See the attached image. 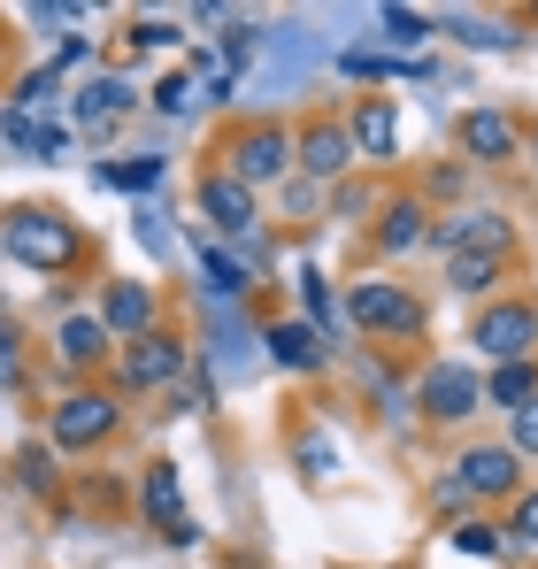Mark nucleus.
Wrapping results in <instances>:
<instances>
[{"mask_svg":"<svg viewBox=\"0 0 538 569\" xmlns=\"http://www.w3.org/2000/svg\"><path fill=\"white\" fill-rule=\"evenodd\" d=\"M461 154H469V162H516V116L469 108V116H461Z\"/></svg>","mask_w":538,"mask_h":569,"instance_id":"9b49d317","label":"nucleus"},{"mask_svg":"<svg viewBox=\"0 0 538 569\" xmlns=\"http://www.w3.org/2000/svg\"><path fill=\"white\" fill-rule=\"evenodd\" d=\"M500 555H538V492L516 508V523H508V539H500Z\"/></svg>","mask_w":538,"mask_h":569,"instance_id":"c756f323","label":"nucleus"},{"mask_svg":"<svg viewBox=\"0 0 538 569\" xmlns=\"http://www.w3.org/2000/svg\"><path fill=\"white\" fill-rule=\"evenodd\" d=\"M100 323H108V339H147V323H155V292L139 278H116L108 284V300H100Z\"/></svg>","mask_w":538,"mask_h":569,"instance_id":"4468645a","label":"nucleus"},{"mask_svg":"<svg viewBox=\"0 0 538 569\" xmlns=\"http://www.w3.org/2000/svg\"><path fill=\"white\" fill-rule=\"evenodd\" d=\"M162 170H170L162 154H131V162H100L92 178H100V186H116V192H155V186H162Z\"/></svg>","mask_w":538,"mask_h":569,"instance_id":"4be33fe9","label":"nucleus"},{"mask_svg":"<svg viewBox=\"0 0 538 569\" xmlns=\"http://www.w3.org/2000/svg\"><path fill=\"white\" fill-rule=\"evenodd\" d=\"M339 70H347V78H392L385 54H339Z\"/></svg>","mask_w":538,"mask_h":569,"instance_id":"e433bc0d","label":"nucleus"},{"mask_svg":"<svg viewBox=\"0 0 538 569\" xmlns=\"http://www.w3.org/2000/svg\"><path fill=\"white\" fill-rule=\"evenodd\" d=\"M16 370H23V355H16V331H8V323H0V385L16 378Z\"/></svg>","mask_w":538,"mask_h":569,"instance_id":"4c0bfd02","label":"nucleus"},{"mask_svg":"<svg viewBox=\"0 0 538 569\" xmlns=\"http://www.w3.org/2000/svg\"><path fill=\"white\" fill-rule=\"evenodd\" d=\"M477 400H485V385L469 378V370H454V362H439V370L424 378V416H431V423H461V416H477Z\"/></svg>","mask_w":538,"mask_h":569,"instance_id":"9d476101","label":"nucleus"},{"mask_svg":"<svg viewBox=\"0 0 538 569\" xmlns=\"http://www.w3.org/2000/svg\"><path fill=\"white\" fill-rule=\"evenodd\" d=\"M292 170V139L277 131V123H255V131H239L231 139V178L255 192V186H277Z\"/></svg>","mask_w":538,"mask_h":569,"instance_id":"7ed1b4c3","label":"nucleus"},{"mask_svg":"<svg viewBox=\"0 0 538 569\" xmlns=\"http://www.w3.org/2000/svg\"><path fill=\"white\" fill-rule=\"evenodd\" d=\"M139 247L162 262V254H178V239H170V216L162 208H139Z\"/></svg>","mask_w":538,"mask_h":569,"instance_id":"7c9ffc66","label":"nucleus"},{"mask_svg":"<svg viewBox=\"0 0 538 569\" xmlns=\"http://www.w3.org/2000/svg\"><path fill=\"white\" fill-rule=\"evenodd\" d=\"M178 370H185V347L170 331H147V339L123 355V385H170Z\"/></svg>","mask_w":538,"mask_h":569,"instance_id":"f3484780","label":"nucleus"},{"mask_svg":"<svg viewBox=\"0 0 538 569\" xmlns=\"http://www.w3.org/2000/svg\"><path fill=\"white\" fill-rule=\"evenodd\" d=\"M147 508H155V523H162L170 547H192V539H200V523L185 516V492H178V470H170V462L147 470Z\"/></svg>","mask_w":538,"mask_h":569,"instance_id":"2eb2a0df","label":"nucleus"},{"mask_svg":"<svg viewBox=\"0 0 538 569\" xmlns=\"http://www.w3.org/2000/svg\"><path fill=\"white\" fill-rule=\"evenodd\" d=\"M454 547H461V555H477V562H492V555H500V539H492V531H477V523H461V531H454Z\"/></svg>","mask_w":538,"mask_h":569,"instance_id":"c9c22d12","label":"nucleus"},{"mask_svg":"<svg viewBox=\"0 0 538 569\" xmlns=\"http://www.w3.org/2000/svg\"><path fill=\"white\" fill-rule=\"evenodd\" d=\"M300 300H308V323H316V331H339V323H347V316H339V300H331V284L316 278V270L300 278Z\"/></svg>","mask_w":538,"mask_h":569,"instance_id":"bb28decb","label":"nucleus"},{"mask_svg":"<svg viewBox=\"0 0 538 569\" xmlns=\"http://www.w3.org/2000/svg\"><path fill=\"white\" fill-rule=\"evenodd\" d=\"M377 39H385V47H424V39H431V16H416V8H377Z\"/></svg>","mask_w":538,"mask_h":569,"instance_id":"b1692460","label":"nucleus"},{"mask_svg":"<svg viewBox=\"0 0 538 569\" xmlns=\"http://www.w3.org/2000/svg\"><path fill=\"white\" fill-rule=\"evenodd\" d=\"M16 477H23V492H54V462H47V447L16 455Z\"/></svg>","mask_w":538,"mask_h":569,"instance_id":"72a5a7b5","label":"nucleus"},{"mask_svg":"<svg viewBox=\"0 0 538 569\" xmlns=\"http://www.w3.org/2000/svg\"><path fill=\"white\" fill-rule=\"evenodd\" d=\"M531 170H538V139H531Z\"/></svg>","mask_w":538,"mask_h":569,"instance_id":"58836bf2","label":"nucleus"},{"mask_svg":"<svg viewBox=\"0 0 538 569\" xmlns=\"http://www.w3.org/2000/svg\"><path fill=\"white\" fill-rule=\"evenodd\" d=\"M0 247H8L23 270H70L86 239H78V223L54 216V208H16V216H0Z\"/></svg>","mask_w":538,"mask_h":569,"instance_id":"f257e3e1","label":"nucleus"},{"mask_svg":"<svg viewBox=\"0 0 538 569\" xmlns=\"http://www.w3.org/2000/svg\"><path fill=\"white\" fill-rule=\"evenodd\" d=\"M454 39H469V47H516V31H500L485 16H454Z\"/></svg>","mask_w":538,"mask_h":569,"instance_id":"473e14b6","label":"nucleus"},{"mask_svg":"<svg viewBox=\"0 0 538 569\" xmlns=\"http://www.w3.org/2000/svg\"><path fill=\"white\" fill-rule=\"evenodd\" d=\"M208 355H216L223 378H255V362H262V331H247L239 308H216V339H208Z\"/></svg>","mask_w":538,"mask_h":569,"instance_id":"f8f14e48","label":"nucleus"},{"mask_svg":"<svg viewBox=\"0 0 538 569\" xmlns=\"http://www.w3.org/2000/svg\"><path fill=\"white\" fill-rule=\"evenodd\" d=\"M262 355H269V362H285V370H323V355H331V347H323V331H316V323H269V331H262Z\"/></svg>","mask_w":538,"mask_h":569,"instance_id":"a211bd4d","label":"nucleus"},{"mask_svg":"<svg viewBox=\"0 0 538 569\" xmlns=\"http://www.w3.org/2000/svg\"><path fill=\"white\" fill-rule=\"evenodd\" d=\"M485 392H492L500 408H524V400H531V392H538V362H500Z\"/></svg>","mask_w":538,"mask_h":569,"instance_id":"393cba45","label":"nucleus"},{"mask_svg":"<svg viewBox=\"0 0 538 569\" xmlns=\"http://www.w3.org/2000/svg\"><path fill=\"white\" fill-rule=\"evenodd\" d=\"M424 239H431V223H424L416 200H400V208L377 223V247H385V254H408V247H424Z\"/></svg>","mask_w":538,"mask_h":569,"instance_id":"5701e85b","label":"nucleus"},{"mask_svg":"<svg viewBox=\"0 0 538 569\" xmlns=\"http://www.w3.org/2000/svg\"><path fill=\"white\" fill-rule=\"evenodd\" d=\"M108 431H116V400H108V392H70V400H54V447H62V455L100 447Z\"/></svg>","mask_w":538,"mask_h":569,"instance_id":"423d86ee","label":"nucleus"},{"mask_svg":"<svg viewBox=\"0 0 538 569\" xmlns=\"http://www.w3.org/2000/svg\"><path fill=\"white\" fill-rule=\"evenodd\" d=\"M185 31L170 23V16H139V31H131V47H178Z\"/></svg>","mask_w":538,"mask_h":569,"instance_id":"f704fd0d","label":"nucleus"},{"mask_svg":"<svg viewBox=\"0 0 538 569\" xmlns=\"http://www.w3.org/2000/svg\"><path fill=\"white\" fill-rule=\"evenodd\" d=\"M347 139H355V162H392V154H400V116H392V100H361Z\"/></svg>","mask_w":538,"mask_h":569,"instance_id":"ddd939ff","label":"nucleus"},{"mask_svg":"<svg viewBox=\"0 0 538 569\" xmlns=\"http://www.w3.org/2000/svg\"><path fill=\"white\" fill-rule=\"evenodd\" d=\"M0 131H8V147H23L31 162H62V154H70V131H62V123H39L31 108H8Z\"/></svg>","mask_w":538,"mask_h":569,"instance_id":"6ab92c4d","label":"nucleus"},{"mask_svg":"<svg viewBox=\"0 0 538 569\" xmlns=\"http://www.w3.org/2000/svg\"><path fill=\"white\" fill-rule=\"evenodd\" d=\"M355 323L369 331V339H392V331H416V323H424V308H416L400 284L361 278V284H355Z\"/></svg>","mask_w":538,"mask_h":569,"instance_id":"0eeeda50","label":"nucleus"},{"mask_svg":"<svg viewBox=\"0 0 538 569\" xmlns=\"http://www.w3.org/2000/svg\"><path fill=\"white\" fill-rule=\"evenodd\" d=\"M247 284H255L247 262H231L216 239H200V300H208V308H239V300H247Z\"/></svg>","mask_w":538,"mask_h":569,"instance_id":"dca6fc26","label":"nucleus"},{"mask_svg":"<svg viewBox=\"0 0 538 569\" xmlns=\"http://www.w3.org/2000/svg\"><path fill=\"white\" fill-rule=\"evenodd\" d=\"M477 347H485V355H500V362H531V347H538V308H524V300L485 308V316H477Z\"/></svg>","mask_w":538,"mask_h":569,"instance_id":"20e7f679","label":"nucleus"},{"mask_svg":"<svg viewBox=\"0 0 538 569\" xmlns=\"http://www.w3.org/2000/svg\"><path fill=\"white\" fill-rule=\"evenodd\" d=\"M54 355H62V362H70V370H78V362H100V355H108V323H100V316H62V331H54Z\"/></svg>","mask_w":538,"mask_h":569,"instance_id":"412c9836","label":"nucleus"},{"mask_svg":"<svg viewBox=\"0 0 538 569\" xmlns=\"http://www.w3.org/2000/svg\"><path fill=\"white\" fill-rule=\"evenodd\" d=\"M454 477H461V492H469V500H500V492H516L524 462H516V447H469Z\"/></svg>","mask_w":538,"mask_h":569,"instance_id":"6e6552de","label":"nucleus"},{"mask_svg":"<svg viewBox=\"0 0 538 569\" xmlns=\"http://www.w3.org/2000/svg\"><path fill=\"white\" fill-rule=\"evenodd\" d=\"M292 455H300V470H308V477H331V470H339V439H331V431H300V447H292Z\"/></svg>","mask_w":538,"mask_h":569,"instance_id":"cd10ccee","label":"nucleus"},{"mask_svg":"<svg viewBox=\"0 0 538 569\" xmlns=\"http://www.w3.org/2000/svg\"><path fill=\"white\" fill-rule=\"evenodd\" d=\"M200 216H208V231H223V239H247L255 247V192L239 186L231 170H216V178H200Z\"/></svg>","mask_w":538,"mask_h":569,"instance_id":"39448f33","label":"nucleus"},{"mask_svg":"<svg viewBox=\"0 0 538 569\" xmlns=\"http://www.w3.org/2000/svg\"><path fill=\"white\" fill-rule=\"evenodd\" d=\"M508 447H516V455H538V392L524 408H508Z\"/></svg>","mask_w":538,"mask_h":569,"instance_id":"2f4dec72","label":"nucleus"},{"mask_svg":"<svg viewBox=\"0 0 538 569\" xmlns=\"http://www.w3.org/2000/svg\"><path fill=\"white\" fill-rule=\"evenodd\" d=\"M131 108H139V93H131L123 78H92L86 93H78V123H86L92 139H100V131H108L116 116H131Z\"/></svg>","mask_w":538,"mask_h":569,"instance_id":"aec40b11","label":"nucleus"},{"mask_svg":"<svg viewBox=\"0 0 538 569\" xmlns=\"http://www.w3.org/2000/svg\"><path fill=\"white\" fill-rule=\"evenodd\" d=\"M147 100H155V116H192L200 108V86L192 78H162V86H147Z\"/></svg>","mask_w":538,"mask_h":569,"instance_id":"c85d7f7f","label":"nucleus"},{"mask_svg":"<svg viewBox=\"0 0 538 569\" xmlns=\"http://www.w3.org/2000/svg\"><path fill=\"white\" fill-rule=\"evenodd\" d=\"M292 154H300L308 186H339V178H347V162H355V139H347V123H316Z\"/></svg>","mask_w":538,"mask_h":569,"instance_id":"1a4fd4ad","label":"nucleus"},{"mask_svg":"<svg viewBox=\"0 0 538 569\" xmlns=\"http://www.w3.org/2000/svg\"><path fill=\"white\" fill-rule=\"evenodd\" d=\"M447 278H454V292H492L500 262H492V254H454V262H447Z\"/></svg>","mask_w":538,"mask_h":569,"instance_id":"a878e982","label":"nucleus"},{"mask_svg":"<svg viewBox=\"0 0 538 569\" xmlns=\"http://www.w3.org/2000/svg\"><path fill=\"white\" fill-rule=\"evenodd\" d=\"M431 239H439V254H447V262H454V254H492V262H508V254H516V223H508L500 208H461V216H447Z\"/></svg>","mask_w":538,"mask_h":569,"instance_id":"f03ea898","label":"nucleus"}]
</instances>
